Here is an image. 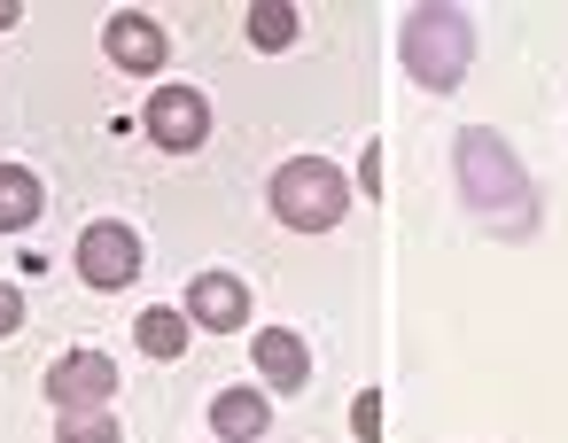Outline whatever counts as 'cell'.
Returning a JSON list of instances; mask_svg holds the SVG:
<instances>
[{"label":"cell","mask_w":568,"mask_h":443,"mask_svg":"<svg viewBox=\"0 0 568 443\" xmlns=\"http://www.w3.org/2000/svg\"><path fill=\"white\" fill-rule=\"evenodd\" d=\"M452 179H459V203H467L475 226H490V234H506V241H529V234H537V218H545V210H537V187H529L514 141H498L490 125H467V133L452 141Z\"/></svg>","instance_id":"cell-1"},{"label":"cell","mask_w":568,"mask_h":443,"mask_svg":"<svg viewBox=\"0 0 568 443\" xmlns=\"http://www.w3.org/2000/svg\"><path fill=\"white\" fill-rule=\"evenodd\" d=\"M397 55H405V79L420 94H452L475 63V17L459 9V0H420V9H405L397 24Z\"/></svg>","instance_id":"cell-2"},{"label":"cell","mask_w":568,"mask_h":443,"mask_svg":"<svg viewBox=\"0 0 568 443\" xmlns=\"http://www.w3.org/2000/svg\"><path fill=\"white\" fill-rule=\"evenodd\" d=\"M273 218L288 226V234H335L343 226V210H351V179L327 164V156H288L281 172H273Z\"/></svg>","instance_id":"cell-3"},{"label":"cell","mask_w":568,"mask_h":443,"mask_svg":"<svg viewBox=\"0 0 568 443\" xmlns=\"http://www.w3.org/2000/svg\"><path fill=\"white\" fill-rule=\"evenodd\" d=\"M71 265H79V280H87V288H102V296H118V288H133V280H141V265H149V249H141V234H133L125 218H94V226L79 234V249H71Z\"/></svg>","instance_id":"cell-4"},{"label":"cell","mask_w":568,"mask_h":443,"mask_svg":"<svg viewBox=\"0 0 568 443\" xmlns=\"http://www.w3.org/2000/svg\"><path fill=\"white\" fill-rule=\"evenodd\" d=\"M141 125H149V141H156L164 156H195V148L211 141V102H203L195 86H156L149 110H141Z\"/></svg>","instance_id":"cell-5"},{"label":"cell","mask_w":568,"mask_h":443,"mask_svg":"<svg viewBox=\"0 0 568 443\" xmlns=\"http://www.w3.org/2000/svg\"><path fill=\"white\" fill-rule=\"evenodd\" d=\"M48 396H55V412H110V396H118V358H110V350H63V358L48 365Z\"/></svg>","instance_id":"cell-6"},{"label":"cell","mask_w":568,"mask_h":443,"mask_svg":"<svg viewBox=\"0 0 568 443\" xmlns=\"http://www.w3.org/2000/svg\"><path fill=\"white\" fill-rule=\"evenodd\" d=\"M180 311H187V327H203V334H234V327H250V280H242V272H195Z\"/></svg>","instance_id":"cell-7"},{"label":"cell","mask_w":568,"mask_h":443,"mask_svg":"<svg viewBox=\"0 0 568 443\" xmlns=\"http://www.w3.org/2000/svg\"><path fill=\"white\" fill-rule=\"evenodd\" d=\"M102 48H110V63H118V71H164V55H172L164 24H156V17H141V9H118V17L102 24Z\"/></svg>","instance_id":"cell-8"},{"label":"cell","mask_w":568,"mask_h":443,"mask_svg":"<svg viewBox=\"0 0 568 443\" xmlns=\"http://www.w3.org/2000/svg\"><path fill=\"white\" fill-rule=\"evenodd\" d=\"M250 358H257V381H265V389H304V381H312V350H304V334H288V327H257Z\"/></svg>","instance_id":"cell-9"},{"label":"cell","mask_w":568,"mask_h":443,"mask_svg":"<svg viewBox=\"0 0 568 443\" xmlns=\"http://www.w3.org/2000/svg\"><path fill=\"white\" fill-rule=\"evenodd\" d=\"M265 427H273L265 389H219L211 396V443H257Z\"/></svg>","instance_id":"cell-10"},{"label":"cell","mask_w":568,"mask_h":443,"mask_svg":"<svg viewBox=\"0 0 568 443\" xmlns=\"http://www.w3.org/2000/svg\"><path fill=\"white\" fill-rule=\"evenodd\" d=\"M40 210H48L40 172H24V164H0V234H32V226H40Z\"/></svg>","instance_id":"cell-11"},{"label":"cell","mask_w":568,"mask_h":443,"mask_svg":"<svg viewBox=\"0 0 568 443\" xmlns=\"http://www.w3.org/2000/svg\"><path fill=\"white\" fill-rule=\"evenodd\" d=\"M242 32H250V48H257V55H281V48H296V40H304V9H296V0H250Z\"/></svg>","instance_id":"cell-12"},{"label":"cell","mask_w":568,"mask_h":443,"mask_svg":"<svg viewBox=\"0 0 568 443\" xmlns=\"http://www.w3.org/2000/svg\"><path fill=\"white\" fill-rule=\"evenodd\" d=\"M133 342H141V358H187V311L180 303H149L133 319Z\"/></svg>","instance_id":"cell-13"},{"label":"cell","mask_w":568,"mask_h":443,"mask_svg":"<svg viewBox=\"0 0 568 443\" xmlns=\"http://www.w3.org/2000/svg\"><path fill=\"white\" fill-rule=\"evenodd\" d=\"M55 427H63V443H125V427L110 412H63Z\"/></svg>","instance_id":"cell-14"},{"label":"cell","mask_w":568,"mask_h":443,"mask_svg":"<svg viewBox=\"0 0 568 443\" xmlns=\"http://www.w3.org/2000/svg\"><path fill=\"white\" fill-rule=\"evenodd\" d=\"M351 435H358V443H382V396H374V389L351 404Z\"/></svg>","instance_id":"cell-15"},{"label":"cell","mask_w":568,"mask_h":443,"mask_svg":"<svg viewBox=\"0 0 568 443\" xmlns=\"http://www.w3.org/2000/svg\"><path fill=\"white\" fill-rule=\"evenodd\" d=\"M17 327H24V288L0 280V334H17Z\"/></svg>","instance_id":"cell-16"},{"label":"cell","mask_w":568,"mask_h":443,"mask_svg":"<svg viewBox=\"0 0 568 443\" xmlns=\"http://www.w3.org/2000/svg\"><path fill=\"white\" fill-rule=\"evenodd\" d=\"M358 187H366V195H382V156H374V148L358 156Z\"/></svg>","instance_id":"cell-17"},{"label":"cell","mask_w":568,"mask_h":443,"mask_svg":"<svg viewBox=\"0 0 568 443\" xmlns=\"http://www.w3.org/2000/svg\"><path fill=\"white\" fill-rule=\"evenodd\" d=\"M17 17H24V9H17V0H0V32H9V24H17Z\"/></svg>","instance_id":"cell-18"}]
</instances>
